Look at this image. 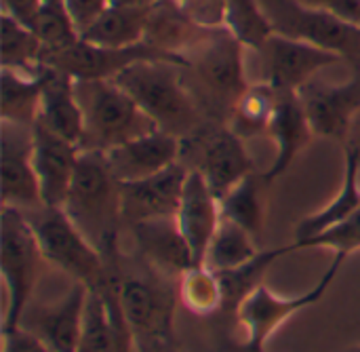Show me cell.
Instances as JSON below:
<instances>
[{
  "label": "cell",
  "mask_w": 360,
  "mask_h": 352,
  "mask_svg": "<svg viewBox=\"0 0 360 352\" xmlns=\"http://www.w3.org/2000/svg\"><path fill=\"white\" fill-rule=\"evenodd\" d=\"M314 135L346 144L352 122L360 114V68L346 82L310 80L300 89Z\"/></svg>",
  "instance_id": "cell-13"
},
{
  "label": "cell",
  "mask_w": 360,
  "mask_h": 352,
  "mask_svg": "<svg viewBox=\"0 0 360 352\" xmlns=\"http://www.w3.org/2000/svg\"><path fill=\"white\" fill-rule=\"evenodd\" d=\"M0 234V264L4 281L2 329H15L32 302L42 262L46 260L25 211L2 205Z\"/></svg>",
  "instance_id": "cell-6"
},
{
  "label": "cell",
  "mask_w": 360,
  "mask_h": 352,
  "mask_svg": "<svg viewBox=\"0 0 360 352\" xmlns=\"http://www.w3.org/2000/svg\"><path fill=\"white\" fill-rule=\"evenodd\" d=\"M304 6L338 15L346 21L360 25V0H297Z\"/></svg>",
  "instance_id": "cell-39"
},
{
  "label": "cell",
  "mask_w": 360,
  "mask_h": 352,
  "mask_svg": "<svg viewBox=\"0 0 360 352\" xmlns=\"http://www.w3.org/2000/svg\"><path fill=\"white\" fill-rule=\"evenodd\" d=\"M78 34L82 36L110 6V0H63Z\"/></svg>",
  "instance_id": "cell-37"
},
{
  "label": "cell",
  "mask_w": 360,
  "mask_h": 352,
  "mask_svg": "<svg viewBox=\"0 0 360 352\" xmlns=\"http://www.w3.org/2000/svg\"><path fill=\"white\" fill-rule=\"evenodd\" d=\"M2 205L25 213L44 207L32 161V127L2 122Z\"/></svg>",
  "instance_id": "cell-16"
},
{
  "label": "cell",
  "mask_w": 360,
  "mask_h": 352,
  "mask_svg": "<svg viewBox=\"0 0 360 352\" xmlns=\"http://www.w3.org/2000/svg\"><path fill=\"white\" fill-rule=\"evenodd\" d=\"M118 298L122 315L137 344H173L175 342V300L167 279L143 275H120Z\"/></svg>",
  "instance_id": "cell-10"
},
{
  "label": "cell",
  "mask_w": 360,
  "mask_h": 352,
  "mask_svg": "<svg viewBox=\"0 0 360 352\" xmlns=\"http://www.w3.org/2000/svg\"><path fill=\"white\" fill-rule=\"evenodd\" d=\"M175 220L186 243L190 245L194 264H205L207 249L221 222V207L219 199L209 188L205 177L194 169H190L188 173Z\"/></svg>",
  "instance_id": "cell-20"
},
{
  "label": "cell",
  "mask_w": 360,
  "mask_h": 352,
  "mask_svg": "<svg viewBox=\"0 0 360 352\" xmlns=\"http://www.w3.org/2000/svg\"><path fill=\"white\" fill-rule=\"evenodd\" d=\"M245 46L226 30L215 27L207 38L192 46L186 57V82L205 114L215 122H228L238 97L251 84L245 68ZM184 72V74H186Z\"/></svg>",
  "instance_id": "cell-3"
},
{
  "label": "cell",
  "mask_w": 360,
  "mask_h": 352,
  "mask_svg": "<svg viewBox=\"0 0 360 352\" xmlns=\"http://www.w3.org/2000/svg\"><path fill=\"white\" fill-rule=\"evenodd\" d=\"M344 148L354 150L360 158V114L354 118V122H352V129H350V135H348V139H346Z\"/></svg>",
  "instance_id": "cell-41"
},
{
  "label": "cell",
  "mask_w": 360,
  "mask_h": 352,
  "mask_svg": "<svg viewBox=\"0 0 360 352\" xmlns=\"http://www.w3.org/2000/svg\"><path fill=\"white\" fill-rule=\"evenodd\" d=\"M179 302L198 317H211L224 310V291L215 270L209 266H192L177 279Z\"/></svg>",
  "instance_id": "cell-32"
},
{
  "label": "cell",
  "mask_w": 360,
  "mask_h": 352,
  "mask_svg": "<svg viewBox=\"0 0 360 352\" xmlns=\"http://www.w3.org/2000/svg\"><path fill=\"white\" fill-rule=\"evenodd\" d=\"M40 6H42V0H2V13L11 15L13 19L21 21L23 25L32 30H34Z\"/></svg>",
  "instance_id": "cell-40"
},
{
  "label": "cell",
  "mask_w": 360,
  "mask_h": 352,
  "mask_svg": "<svg viewBox=\"0 0 360 352\" xmlns=\"http://www.w3.org/2000/svg\"><path fill=\"white\" fill-rule=\"evenodd\" d=\"M118 82L154 125L179 139L205 125V110L190 91L184 65L165 59L137 61L120 72Z\"/></svg>",
  "instance_id": "cell-2"
},
{
  "label": "cell",
  "mask_w": 360,
  "mask_h": 352,
  "mask_svg": "<svg viewBox=\"0 0 360 352\" xmlns=\"http://www.w3.org/2000/svg\"><path fill=\"white\" fill-rule=\"evenodd\" d=\"M63 211L97 247L110 270H120L118 234L122 224L120 182L110 169L105 152L80 150Z\"/></svg>",
  "instance_id": "cell-1"
},
{
  "label": "cell",
  "mask_w": 360,
  "mask_h": 352,
  "mask_svg": "<svg viewBox=\"0 0 360 352\" xmlns=\"http://www.w3.org/2000/svg\"><path fill=\"white\" fill-rule=\"evenodd\" d=\"M291 251H295L293 245L289 247H278V249H268V251H259L251 262L238 266V268H230V270H221L217 272L219 283H221V291H224V310L221 313H230L234 315V310L238 308V304L262 285V279L266 275V270L283 256H289Z\"/></svg>",
  "instance_id": "cell-29"
},
{
  "label": "cell",
  "mask_w": 360,
  "mask_h": 352,
  "mask_svg": "<svg viewBox=\"0 0 360 352\" xmlns=\"http://www.w3.org/2000/svg\"><path fill=\"white\" fill-rule=\"evenodd\" d=\"M2 352H55L23 327L2 329Z\"/></svg>",
  "instance_id": "cell-38"
},
{
  "label": "cell",
  "mask_w": 360,
  "mask_h": 352,
  "mask_svg": "<svg viewBox=\"0 0 360 352\" xmlns=\"http://www.w3.org/2000/svg\"><path fill=\"white\" fill-rule=\"evenodd\" d=\"M188 173L190 169L179 161L152 177L120 184L122 222L133 226L143 220L173 218L177 213Z\"/></svg>",
  "instance_id": "cell-17"
},
{
  "label": "cell",
  "mask_w": 360,
  "mask_h": 352,
  "mask_svg": "<svg viewBox=\"0 0 360 352\" xmlns=\"http://www.w3.org/2000/svg\"><path fill=\"white\" fill-rule=\"evenodd\" d=\"M27 218L44 260L72 277L74 283L101 289L120 279V272L110 270L97 247L78 230L63 209L40 207L27 211Z\"/></svg>",
  "instance_id": "cell-5"
},
{
  "label": "cell",
  "mask_w": 360,
  "mask_h": 352,
  "mask_svg": "<svg viewBox=\"0 0 360 352\" xmlns=\"http://www.w3.org/2000/svg\"><path fill=\"white\" fill-rule=\"evenodd\" d=\"M274 34L314 44L360 68V25L297 0H259Z\"/></svg>",
  "instance_id": "cell-8"
},
{
  "label": "cell",
  "mask_w": 360,
  "mask_h": 352,
  "mask_svg": "<svg viewBox=\"0 0 360 352\" xmlns=\"http://www.w3.org/2000/svg\"><path fill=\"white\" fill-rule=\"evenodd\" d=\"M257 253L259 251L255 247L253 234L221 215L217 232L211 239V245L207 249L205 266H209L215 272H221V270L238 268L251 262Z\"/></svg>",
  "instance_id": "cell-30"
},
{
  "label": "cell",
  "mask_w": 360,
  "mask_h": 352,
  "mask_svg": "<svg viewBox=\"0 0 360 352\" xmlns=\"http://www.w3.org/2000/svg\"><path fill=\"white\" fill-rule=\"evenodd\" d=\"M76 97L84 116L80 150L108 152L154 129V120L114 80H76Z\"/></svg>",
  "instance_id": "cell-4"
},
{
  "label": "cell",
  "mask_w": 360,
  "mask_h": 352,
  "mask_svg": "<svg viewBox=\"0 0 360 352\" xmlns=\"http://www.w3.org/2000/svg\"><path fill=\"white\" fill-rule=\"evenodd\" d=\"M2 68L36 76L42 65V44L36 32L2 13Z\"/></svg>",
  "instance_id": "cell-31"
},
{
  "label": "cell",
  "mask_w": 360,
  "mask_h": 352,
  "mask_svg": "<svg viewBox=\"0 0 360 352\" xmlns=\"http://www.w3.org/2000/svg\"><path fill=\"white\" fill-rule=\"evenodd\" d=\"M152 4H110L80 38L99 46L118 49L139 44L146 40Z\"/></svg>",
  "instance_id": "cell-25"
},
{
  "label": "cell",
  "mask_w": 360,
  "mask_h": 352,
  "mask_svg": "<svg viewBox=\"0 0 360 352\" xmlns=\"http://www.w3.org/2000/svg\"><path fill=\"white\" fill-rule=\"evenodd\" d=\"M86 300L89 287L82 283H74L72 289L59 300L27 306L19 327L40 338L55 352H76L82 338Z\"/></svg>",
  "instance_id": "cell-14"
},
{
  "label": "cell",
  "mask_w": 360,
  "mask_h": 352,
  "mask_svg": "<svg viewBox=\"0 0 360 352\" xmlns=\"http://www.w3.org/2000/svg\"><path fill=\"white\" fill-rule=\"evenodd\" d=\"M175 2H179V4H184V6H186V4H190V2H194V0H175Z\"/></svg>",
  "instance_id": "cell-44"
},
{
  "label": "cell",
  "mask_w": 360,
  "mask_h": 352,
  "mask_svg": "<svg viewBox=\"0 0 360 352\" xmlns=\"http://www.w3.org/2000/svg\"><path fill=\"white\" fill-rule=\"evenodd\" d=\"M268 135H272L276 144V156H274L272 167L264 173V180L272 182L291 167L295 156L314 137L300 91H278L276 110H274Z\"/></svg>",
  "instance_id": "cell-23"
},
{
  "label": "cell",
  "mask_w": 360,
  "mask_h": 352,
  "mask_svg": "<svg viewBox=\"0 0 360 352\" xmlns=\"http://www.w3.org/2000/svg\"><path fill=\"white\" fill-rule=\"evenodd\" d=\"M276 99H278V91L270 82L266 80L251 82L245 89V93L238 97L226 125L243 139L264 135L270 129L276 110Z\"/></svg>",
  "instance_id": "cell-27"
},
{
  "label": "cell",
  "mask_w": 360,
  "mask_h": 352,
  "mask_svg": "<svg viewBox=\"0 0 360 352\" xmlns=\"http://www.w3.org/2000/svg\"><path fill=\"white\" fill-rule=\"evenodd\" d=\"M295 251L300 249H331L335 258L348 260L350 253L360 249V209L348 220L319 232L312 239H306L302 243H293Z\"/></svg>",
  "instance_id": "cell-36"
},
{
  "label": "cell",
  "mask_w": 360,
  "mask_h": 352,
  "mask_svg": "<svg viewBox=\"0 0 360 352\" xmlns=\"http://www.w3.org/2000/svg\"><path fill=\"white\" fill-rule=\"evenodd\" d=\"M245 49L257 51L274 34L259 0H226L221 23Z\"/></svg>",
  "instance_id": "cell-33"
},
{
  "label": "cell",
  "mask_w": 360,
  "mask_h": 352,
  "mask_svg": "<svg viewBox=\"0 0 360 352\" xmlns=\"http://www.w3.org/2000/svg\"><path fill=\"white\" fill-rule=\"evenodd\" d=\"M112 173L120 184L152 177L181 161V139L162 129L129 139L105 152Z\"/></svg>",
  "instance_id": "cell-19"
},
{
  "label": "cell",
  "mask_w": 360,
  "mask_h": 352,
  "mask_svg": "<svg viewBox=\"0 0 360 352\" xmlns=\"http://www.w3.org/2000/svg\"><path fill=\"white\" fill-rule=\"evenodd\" d=\"M40 76L2 68V122L34 127L40 114Z\"/></svg>",
  "instance_id": "cell-28"
},
{
  "label": "cell",
  "mask_w": 360,
  "mask_h": 352,
  "mask_svg": "<svg viewBox=\"0 0 360 352\" xmlns=\"http://www.w3.org/2000/svg\"><path fill=\"white\" fill-rule=\"evenodd\" d=\"M139 253L152 270L167 279H179L188 268L196 266L190 245L186 243L175 215L154 218L129 226Z\"/></svg>",
  "instance_id": "cell-21"
},
{
  "label": "cell",
  "mask_w": 360,
  "mask_h": 352,
  "mask_svg": "<svg viewBox=\"0 0 360 352\" xmlns=\"http://www.w3.org/2000/svg\"><path fill=\"white\" fill-rule=\"evenodd\" d=\"M38 76L42 87L38 120H42L57 135L80 146L84 133V116L76 97V80L46 63L40 65Z\"/></svg>",
  "instance_id": "cell-22"
},
{
  "label": "cell",
  "mask_w": 360,
  "mask_h": 352,
  "mask_svg": "<svg viewBox=\"0 0 360 352\" xmlns=\"http://www.w3.org/2000/svg\"><path fill=\"white\" fill-rule=\"evenodd\" d=\"M137 352H177L173 344H137Z\"/></svg>",
  "instance_id": "cell-42"
},
{
  "label": "cell",
  "mask_w": 360,
  "mask_h": 352,
  "mask_svg": "<svg viewBox=\"0 0 360 352\" xmlns=\"http://www.w3.org/2000/svg\"><path fill=\"white\" fill-rule=\"evenodd\" d=\"M34 32L42 44V57L63 51L80 40V34L65 11L63 0H42V6L38 11Z\"/></svg>",
  "instance_id": "cell-35"
},
{
  "label": "cell",
  "mask_w": 360,
  "mask_h": 352,
  "mask_svg": "<svg viewBox=\"0 0 360 352\" xmlns=\"http://www.w3.org/2000/svg\"><path fill=\"white\" fill-rule=\"evenodd\" d=\"M181 163L198 171L217 199L228 194L255 165L245 148V139L226 122H205L192 135L181 139Z\"/></svg>",
  "instance_id": "cell-7"
},
{
  "label": "cell",
  "mask_w": 360,
  "mask_h": 352,
  "mask_svg": "<svg viewBox=\"0 0 360 352\" xmlns=\"http://www.w3.org/2000/svg\"><path fill=\"white\" fill-rule=\"evenodd\" d=\"M154 0H110V4H152Z\"/></svg>",
  "instance_id": "cell-43"
},
{
  "label": "cell",
  "mask_w": 360,
  "mask_h": 352,
  "mask_svg": "<svg viewBox=\"0 0 360 352\" xmlns=\"http://www.w3.org/2000/svg\"><path fill=\"white\" fill-rule=\"evenodd\" d=\"M255 53L259 55L264 68V80L276 91H300L325 68L344 61L331 51L281 34H272Z\"/></svg>",
  "instance_id": "cell-12"
},
{
  "label": "cell",
  "mask_w": 360,
  "mask_h": 352,
  "mask_svg": "<svg viewBox=\"0 0 360 352\" xmlns=\"http://www.w3.org/2000/svg\"><path fill=\"white\" fill-rule=\"evenodd\" d=\"M175 61L186 68V57L167 53L150 42H139L133 46H99L86 40H78L72 46L44 55L42 63L53 65L65 74H70L74 80H114L120 72H124L129 65L137 61Z\"/></svg>",
  "instance_id": "cell-11"
},
{
  "label": "cell",
  "mask_w": 360,
  "mask_h": 352,
  "mask_svg": "<svg viewBox=\"0 0 360 352\" xmlns=\"http://www.w3.org/2000/svg\"><path fill=\"white\" fill-rule=\"evenodd\" d=\"M344 262L346 260L342 258H333L323 279L312 289L300 296H278L266 285L253 289L234 310L236 327L243 332V342L238 344V348L243 352H266V342L287 319L325 298Z\"/></svg>",
  "instance_id": "cell-9"
},
{
  "label": "cell",
  "mask_w": 360,
  "mask_h": 352,
  "mask_svg": "<svg viewBox=\"0 0 360 352\" xmlns=\"http://www.w3.org/2000/svg\"><path fill=\"white\" fill-rule=\"evenodd\" d=\"M348 352H360V346H356V348H352V351H348Z\"/></svg>",
  "instance_id": "cell-45"
},
{
  "label": "cell",
  "mask_w": 360,
  "mask_h": 352,
  "mask_svg": "<svg viewBox=\"0 0 360 352\" xmlns=\"http://www.w3.org/2000/svg\"><path fill=\"white\" fill-rule=\"evenodd\" d=\"M80 146L57 135L42 120L32 127V161L40 184L42 205L63 209L78 167Z\"/></svg>",
  "instance_id": "cell-15"
},
{
  "label": "cell",
  "mask_w": 360,
  "mask_h": 352,
  "mask_svg": "<svg viewBox=\"0 0 360 352\" xmlns=\"http://www.w3.org/2000/svg\"><path fill=\"white\" fill-rule=\"evenodd\" d=\"M215 27H205L192 19L184 4L175 0H156L150 11L146 42L175 55H186Z\"/></svg>",
  "instance_id": "cell-24"
},
{
  "label": "cell",
  "mask_w": 360,
  "mask_h": 352,
  "mask_svg": "<svg viewBox=\"0 0 360 352\" xmlns=\"http://www.w3.org/2000/svg\"><path fill=\"white\" fill-rule=\"evenodd\" d=\"M118 281L89 289L82 338L76 352H137L135 336L122 315Z\"/></svg>",
  "instance_id": "cell-18"
},
{
  "label": "cell",
  "mask_w": 360,
  "mask_h": 352,
  "mask_svg": "<svg viewBox=\"0 0 360 352\" xmlns=\"http://www.w3.org/2000/svg\"><path fill=\"white\" fill-rule=\"evenodd\" d=\"M360 209V158L350 148H344V180L340 194L321 211L304 218L295 228V243L316 237L319 232L352 218Z\"/></svg>",
  "instance_id": "cell-26"
},
{
  "label": "cell",
  "mask_w": 360,
  "mask_h": 352,
  "mask_svg": "<svg viewBox=\"0 0 360 352\" xmlns=\"http://www.w3.org/2000/svg\"><path fill=\"white\" fill-rule=\"evenodd\" d=\"M219 207L224 218L232 220L234 224L243 226L255 237L264 224V205L259 196L257 175L251 173L240 184H236L228 194L219 199Z\"/></svg>",
  "instance_id": "cell-34"
}]
</instances>
